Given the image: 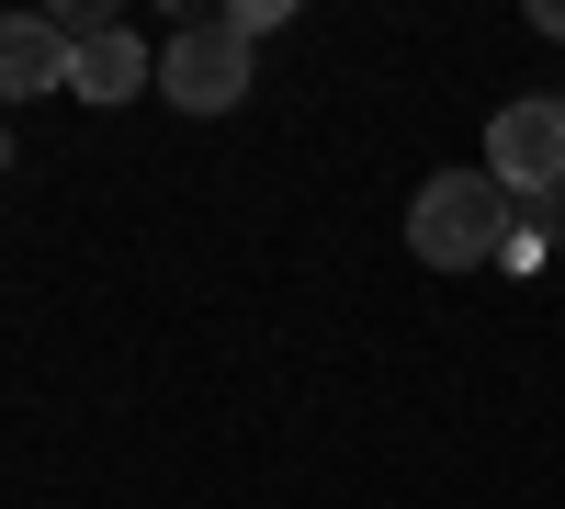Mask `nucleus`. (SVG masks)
<instances>
[{
  "instance_id": "6",
  "label": "nucleus",
  "mask_w": 565,
  "mask_h": 509,
  "mask_svg": "<svg viewBox=\"0 0 565 509\" xmlns=\"http://www.w3.org/2000/svg\"><path fill=\"white\" fill-rule=\"evenodd\" d=\"M532 23H543V34H565V0H543V12H532Z\"/></svg>"
},
{
  "instance_id": "3",
  "label": "nucleus",
  "mask_w": 565,
  "mask_h": 509,
  "mask_svg": "<svg viewBox=\"0 0 565 509\" xmlns=\"http://www.w3.org/2000/svg\"><path fill=\"white\" fill-rule=\"evenodd\" d=\"M159 103H181V114H238L249 103V34L238 23H181L159 45Z\"/></svg>"
},
{
  "instance_id": "2",
  "label": "nucleus",
  "mask_w": 565,
  "mask_h": 509,
  "mask_svg": "<svg viewBox=\"0 0 565 509\" xmlns=\"http://www.w3.org/2000/svg\"><path fill=\"white\" fill-rule=\"evenodd\" d=\"M487 181H498L509 204H543L554 181H565V103H554V91L498 103V125H487Z\"/></svg>"
},
{
  "instance_id": "4",
  "label": "nucleus",
  "mask_w": 565,
  "mask_h": 509,
  "mask_svg": "<svg viewBox=\"0 0 565 509\" xmlns=\"http://www.w3.org/2000/svg\"><path fill=\"white\" fill-rule=\"evenodd\" d=\"M68 23L57 12H0V103H45V91H68Z\"/></svg>"
},
{
  "instance_id": "5",
  "label": "nucleus",
  "mask_w": 565,
  "mask_h": 509,
  "mask_svg": "<svg viewBox=\"0 0 565 509\" xmlns=\"http://www.w3.org/2000/svg\"><path fill=\"white\" fill-rule=\"evenodd\" d=\"M68 91H79V103H136V91H159V45H136V23H103V34H79V57H68Z\"/></svg>"
},
{
  "instance_id": "7",
  "label": "nucleus",
  "mask_w": 565,
  "mask_h": 509,
  "mask_svg": "<svg viewBox=\"0 0 565 509\" xmlns=\"http://www.w3.org/2000/svg\"><path fill=\"white\" fill-rule=\"evenodd\" d=\"M0 170H12V125H0Z\"/></svg>"
},
{
  "instance_id": "1",
  "label": "nucleus",
  "mask_w": 565,
  "mask_h": 509,
  "mask_svg": "<svg viewBox=\"0 0 565 509\" xmlns=\"http://www.w3.org/2000/svg\"><path fill=\"white\" fill-rule=\"evenodd\" d=\"M407 250H418V272H487V261H509V193L487 170H430L407 193Z\"/></svg>"
}]
</instances>
